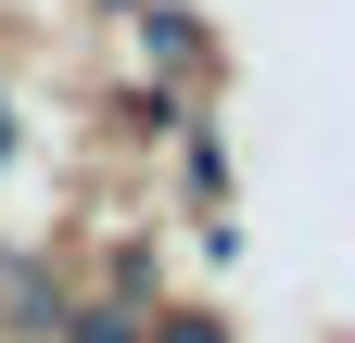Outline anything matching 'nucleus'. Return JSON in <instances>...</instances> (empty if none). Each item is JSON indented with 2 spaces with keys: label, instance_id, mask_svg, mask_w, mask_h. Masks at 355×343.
Masks as SVG:
<instances>
[{
  "label": "nucleus",
  "instance_id": "1",
  "mask_svg": "<svg viewBox=\"0 0 355 343\" xmlns=\"http://www.w3.org/2000/svg\"><path fill=\"white\" fill-rule=\"evenodd\" d=\"M165 343H216V331H203V318H178V331H165Z\"/></svg>",
  "mask_w": 355,
  "mask_h": 343
}]
</instances>
